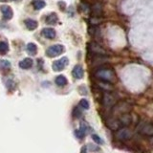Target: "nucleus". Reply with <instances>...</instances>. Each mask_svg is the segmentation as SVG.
Listing matches in <instances>:
<instances>
[{
	"label": "nucleus",
	"instance_id": "nucleus-1",
	"mask_svg": "<svg viewBox=\"0 0 153 153\" xmlns=\"http://www.w3.org/2000/svg\"><path fill=\"white\" fill-rule=\"evenodd\" d=\"M94 76L100 80L106 81V82L112 83L116 79V76H115L114 71L109 68H100L95 72Z\"/></svg>",
	"mask_w": 153,
	"mask_h": 153
},
{
	"label": "nucleus",
	"instance_id": "nucleus-2",
	"mask_svg": "<svg viewBox=\"0 0 153 153\" xmlns=\"http://www.w3.org/2000/svg\"><path fill=\"white\" fill-rule=\"evenodd\" d=\"M64 51H65V48L63 45L55 44V45L50 46L46 50V55L49 57H56V56H60L61 54H63Z\"/></svg>",
	"mask_w": 153,
	"mask_h": 153
},
{
	"label": "nucleus",
	"instance_id": "nucleus-3",
	"mask_svg": "<svg viewBox=\"0 0 153 153\" xmlns=\"http://www.w3.org/2000/svg\"><path fill=\"white\" fill-rule=\"evenodd\" d=\"M116 102H117V100L111 93L106 92L103 94L102 98V104L104 107H107V108L113 107L114 105L116 104Z\"/></svg>",
	"mask_w": 153,
	"mask_h": 153
},
{
	"label": "nucleus",
	"instance_id": "nucleus-4",
	"mask_svg": "<svg viewBox=\"0 0 153 153\" xmlns=\"http://www.w3.org/2000/svg\"><path fill=\"white\" fill-rule=\"evenodd\" d=\"M68 63H69L68 57L63 56V57H61V59H57V60L53 62L52 68H53V70H54L55 72H60V71H62L63 69L66 68V66L68 65Z\"/></svg>",
	"mask_w": 153,
	"mask_h": 153
},
{
	"label": "nucleus",
	"instance_id": "nucleus-5",
	"mask_svg": "<svg viewBox=\"0 0 153 153\" xmlns=\"http://www.w3.org/2000/svg\"><path fill=\"white\" fill-rule=\"evenodd\" d=\"M116 138L120 141H127L132 138V132L126 127H122L116 132Z\"/></svg>",
	"mask_w": 153,
	"mask_h": 153
},
{
	"label": "nucleus",
	"instance_id": "nucleus-6",
	"mask_svg": "<svg viewBox=\"0 0 153 153\" xmlns=\"http://www.w3.org/2000/svg\"><path fill=\"white\" fill-rule=\"evenodd\" d=\"M0 10H1V13L3 14V18L5 20H11L13 16V12L12 8L8 6V5H2L0 7Z\"/></svg>",
	"mask_w": 153,
	"mask_h": 153
},
{
	"label": "nucleus",
	"instance_id": "nucleus-7",
	"mask_svg": "<svg viewBox=\"0 0 153 153\" xmlns=\"http://www.w3.org/2000/svg\"><path fill=\"white\" fill-rule=\"evenodd\" d=\"M139 132L146 136H153V124L143 123L139 128Z\"/></svg>",
	"mask_w": 153,
	"mask_h": 153
},
{
	"label": "nucleus",
	"instance_id": "nucleus-8",
	"mask_svg": "<svg viewBox=\"0 0 153 153\" xmlns=\"http://www.w3.org/2000/svg\"><path fill=\"white\" fill-rule=\"evenodd\" d=\"M72 75L75 79H80L83 78L84 76V70L82 68V66L80 64H76L74 68H73V71H72Z\"/></svg>",
	"mask_w": 153,
	"mask_h": 153
},
{
	"label": "nucleus",
	"instance_id": "nucleus-9",
	"mask_svg": "<svg viewBox=\"0 0 153 153\" xmlns=\"http://www.w3.org/2000/svg\"><path fill=\"white\" fill-rule=\"evenodd\" d=\"M88 129H89V126H87V123H85L82 122V123H80L79 129L75 132L76 137V138H79V139H82V138L86 135V133H87Z\"/></svg>",
	"mask_w": 153,
	"mask_h": 153
},
{
	"label": "nucleus",
	"instance_id": "nucleus-10",
	"mask_svg": "<svg viewBox=\"0 0 153 153\" xmlns=\"http://www.w3.org/2000/svg\"><path fill=\"white\" fill-rule=\"evenodd\" d=\"M41 35L44 36L45 38H48V39H54V38L56 37V33L55 31V29L50 28V27H47V28L42 29Z\"/></svg>",
	"mask_w": 153,
	"mask_h": 153
},
{
	"label": "nucleus",
	"instance_id": "nucleus-11",
	"mask_svg": "<svg viewBox=\"0 0 153 153\" xmlns=\"http://www.w3.org/2000/svg\"><path fill=\"white\" fill-rule=\"evenodd\" d=\"M106 124L110 129H112V130H119L120 128L123 127L119 120H115V119H109L106 122Z\"/></svg>",
	"mask_w": 153,
	"mask_h": 153
},
{
	"label": "nucleus",
	"instance_id": "nucleus-12",
	"mask_svg": "<svg viewBox=\"0 0 153 153\" xmlns=\"http://www.w3.org/2000/svg\"><path fill=\"white\" fill-rule=\"evenodd\" d=\"M90 51L93 53L94 55H105L106 54V52H105L102 47L100 45H98L97 43H91L90 45Z\"/></svg>",
	"mask_w": 153,
	"mask_h": 153
},
{
	"label": "nucleus",
	"instance_id": "nucleus-13",
	"mask_svg": "<svg viewBox=\"0 0 153 153\" xmlns=\"http://www.w3.org/2000/svg\"><path fill=\"white\" fill-rule=\"evenodd\" d=\"M119 121H120V123H121L122 126H127L132 123V117H131L130 114L124 113L122 115L121 118L119 119Z\"/></svg>",
	"mask_w": 153,
	"mask_h": 153
},
{
	"label": "nucleus",
	"instance_id": "nucleus-14",
	"mask_svg": "<svg viewBox=\"0 0 153 153\" xmlns=\"http://www.w3.org/2000/svg\"><path fill=\"white\" fill-rule=\"evenodd\" d=\"M33 61L31 57H26V59H24L23 60L19 62V67H20L21 69H30L33 66Z\"/></svg>",
	"mask_w": 153,
	"mask_h": 153
},
{
	"label": "nucleus",
	"instance_id": "nucleus-15",
	"mask_svg": "<svg viewBox=\"0 0 153 153\" xmlns=\"http://www.w3.org/2000/svg\"><path fill=\"white\" fill-rule=\"evenodd\" d=\"M24 23H25L26 28L28 29V30H30V31L36 30V29L37 28V26H38V23L35 20V19H31V18L26 19V20L24 21Z\"/></svg>",
	"mask_w": 153,
	"mask_h": 153
},
{
	"label": "nucleus",
	"instance_id": "nucleus-16",
	"mask_svg": "<svg viewBox=\"0 0 153 153\" xmlns=\"http://www.w3.org/2000/svg\"><path fill=\"white\" fill-rule=\"evenodd\" d=\"M26 50H27V53L29 55L35 56V55H36V53H37V46L35 44V43L30 42V43H28V44H27Z\"/></svg>",
	"mask_w": 153,
	"mask_h": 153
},
{
	"label": "nucleus",
	"instance_id": "nucleus-17",
	"mask_svg": "<svg viewBox=\"0 0 153 153\" xmlns=\"http://www.w3.org/2000/svg\"><path fill=\"white\" fill-rule=\"evenodd\" d=\"M59 20V17H57L56 13H51L49 16H47L46 17V23L49 24V25H55V24Z\"/></svg>",
	"mask_w": 153,
	"mask_h": 153
},
{
	"label": "nucleus",
	"instance_id": "nucleus-18",
	"mask_svg": "<svg viewBox=\"0 0 153 153\" xmlns=\"http://www.w3.org/2000/svg\"><path fill=\"white\" fill-rule=\"evenodd\" d=\"M55 82L57 86H64L68 83V80H67L66 76H63V75H59L57 76L56 79H55Z\"/></svg>",
	"mask_w": 153,
	"mask_h": 153
},
{
	"label": "nucleus",
	"instance_id": "nucleus-19",
	"mask_svg": "<svg viewBox=\"0 0 153 153\" xmlns=\"http://www.w3.org/2000/svg\"><path fill=\"white\" fill-rule=\"evenodd\" d=\"M46 6V3L44 0H33V7L36 11H39V10L43 9Z\"/></svg>",
	"mask_w": 153,
	"mask_h": 153
},
{
	"label": "nucleus",
	"instance_id": "nucleus-20",
	"mask_svg": "<svg viewBox=\"0 0 153 153\" xmlns=\"http://www.w3.org/2000/svg\"><path fill=\"white\" fill-rule=\"evenodd\" d=\"M102 82H99L98 85L100 86V88H102V90H106V91H111L113 90V86L110 84V82H106V81H102Z\"/></svg>",
	"mask_w": 153,
	"mask_h": 153
},
{
	"label": "nucleus",
	"instance_id": "nucleus-21",
	"mask_svg": "<svg viewBox=\"0 0 153 153\" xmlns=\"http://www.w3.org/2000/svg\"><path fill=\"white\" fill-rule=\"evenodd\" d=\"M11 68V62L6 59H0V69L7 70Z\"/></svg>",
	"mask_w": 153,
	"mask_h": 153
},
{
	"label": "nucleus",
	"instance_id": "nucleus-22",
	"mask_svg": "<svg viewBox=\"0 0 153 153\" xmlns=\"http://www.w3.org/2000/svg\"><path fill=\"white\" fill-rule=\"evenodd\" d=\"M9 51V45L7 42L5 41H0V54H6Z\"/></svg>",
	"mask_w": 153,
	"mask_h": 153
},
{
	"label": "nucleus",
	"instance_id": "nucleus-23",
	"mask_svg": "<svg viewBox=\"0 0 153 153\" xmlns=\"http://www.w3.org/2000/svg\"><path fill=\"white\" fill-rule=\"evenodd\" d=\"M102 6L100 4H96L95 6L93 7V13L95 14L96 16H100L102 14Z\"/></svg>",
	"mask_w": 153,
	"mask_h": 153
},
{
	"label": "nucleus",
	"instance_id": "nucleus-24",
	"mask_svg": "<svg viewBox=\"0 0 153 153\" xmlns=\"http://www.w3.org/2000/svg\"><path fill=\"white\" fill-rule=\"evenodd\" d=\"M79 105V107L83 108V109H88L89 108V102H88V100H86V99L80 100Z\"/></svg>",
	"mask_w": 153,
	"mask_h": 153
},
{
	"label": "nucleus",
	"instance_id": "nucleus-25",
	"mask_svg": "<svg viewBox=\"0 0 153 153\" xmlns=\"http://www.w3.org/2000/svg\"><path fill=\"white\" fill-rule=\"evenodd\" d=\"M92 139H93L94 143H98V145H102V143H103V140L99 135H97V134H93Z\"/></svg>",
	"mask_w": 153,
	"mask_h": 153
},
{
	"label": "nucleus",
	"instance_id": "nucleus-26",
	"mask_svg": "<svg viewBox=\"0 0 153 153\" xmlns=\"http://www.w3.org/2000/svg\"><path fill=\"white\" fill-rule=\"evenodd\" d=\"M73 116L75 118H79L81 116V111L79 109V107H76L74 109V111H73Z\"/></svg>",
	"mask_w": 153,
	"mask_h": 153
},
{
	"label": "nucleus",
	"instance_id": "nucleus-27",
	"mask_svg": "<svg viewBox=\"0 0 153 153\" xmlns=\"http://www.w3.org/2000/svg\"><path fill=\"white\" fill-rule=\"evenodd\" d=\"M80 153H87V147H86V146H82V147H81Z\"/></svg>",
	"mask_w": 153,
	"mask_h": 153
},
{
	"label": "nucleus",
	"instance_id": "nucleus-28",
	"mask_svg": "<svg viewBox=\"0 0 153 153\" xmlns=\"http://www.w3.org/2000/svg\"><path fill=\"white\" fill-rule=\"evenodd\" d=\"M10 1H13V0H0V2H10Z\"/></svg>",
	"mask_w": 153,
	"mask_h": 153
}]
</instances>
